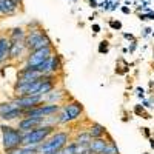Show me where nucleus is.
<instances>
[{"label": "nucleus", "instance_id": "1", "mask_svg": "<svg viewBox=\"0 0 154 154\" xmlns=\"http://www.w3.org/2000/svg\"><path fill=\"white\" fill-rule=\"evenodd\" d=\"M54 126L53 125H45V126H37L32 130L23 133L22 137V145L23 146H35L43 143V140H46V137L49 134H53Z\"/></svg>", "mask_w": 154, "mask_h": 154}, {"label": "nucleus", "instance_id": "2", "mask_svg": "<svg viewBox=\"0 0 154 154\" xmlns=\"http://www.w3.org/2000/svg\"><path fill=\"white\" fill-rule=\"evenodd\" d=\"M2 134H3V148L6 151H11L17 146L22 145V137L23 133L19 130V128H12L8 125L2 126Z\"/></svg>", "mask_w": 154, "mask_h": 154}, {"label": "nucleus", "instance_id": "3", "mask_svg": "<svg viewBox=\"0 0 154 154\" xmlns=\"http://www.w3.org/2000/svg\"><path fill=\"white\" fill-rule=\"evenodd\" d=\"M68 142V134L66 133H56L49 140H46L45 143L38 145V152L37 154H46V152H56L62 149Z\"/></svg>", "mask_w": 154, "mask_h": 154}, {"label": "nucleus", "instance_id": "4", "mask_svg": "<svg viewBox=\"0 0 154 154\" xmlns=\"http://www.w3.org/2000/svg\"><path fill=\"white\" fill-rule=\"evenodd\" d=\"M42 100H43V96H20L12 102V103H14L17 108L26 111V109H31V108L37 106Z\"/></svg>", "mask_w": 154, "mask_h": 154}, {"label": "nucleus", "instance_id": "5", "mask_svg": "<svg viewBox=\"0 0 154 154\" xmlns=\"http://www.w3.org/2000/svg\"><path fill=\"white\" fill-rule=\"evenodd\" d=\"M51 53H53V48H51V45L32 51V53L29 54V57H28V66H37L38 63H42L43 60H46V59L51 56Z\"/></svg>", "mask_w": 154, "mask_h": 154}, {"label": "nucleus", "instance_id": "6", "mask_svg": "<svg viewBox=\"0 0 154 154\" xmlns=\"http://www.w3.org/2000/svg\"><path fill=\"white\" fill-rule=\"evenodd\" d=\"M45 120V119H43ZM43 120L42 119H32V117H22V120L19 122V130L22 131V133H26V131H29V130H32V128H37L40 123H43Z\"/></svg>", "mask_w": 154, "mask_h": 154}, {"label": "nucleus", "instance_id": "7", "mask_svg": "<svg viewBox=\"0 0 154 154\" xmlns=\"http://www.w3.org/2000/svg\"><path fill=\"white\" fill-rule=\"evenodd\" d=\"M62 109L69 116V119H71V120L79 119V116H80L82 111H83V108H82V105L79 103V102H72V103H68V105L63 106Z\"/></svg>", "mask_w": 154, "mask_h": 154}, {"label": "nucleus", "instance_id": "8", "mask_svg": "<svg viewBox=\"0 0 154 154\" xmlns=\"http://www.w3.org/2000/svg\"><path fill=\"white\" fill-rule=\"evenodd\" d=\"M26 49L25 46V42L23 40H11V45H9V57L12 59H17L20 57V54Z\"/></svg>", "mask_w": 154, "mask_h": 154}, {"label": "nucleus", "instance_id": "9", "mask_svg": "<svg viewBox=\"0 0 154 154\" xmlns=\"http://www.w3.org/2000/svg\"><path fill=\"white\" fill-rule=\"evenodd\" d=\"M17 8H19V3L14 2V0H0V11H2V14L11 16L17 11Z\"/></svg>", "mask_w": 154, "mask_h": 154}, {"label": "nucleus", "instance_id": "10", "mask_svg": "<svg viewBox=\"0 0 154 154\" xmlns=\"http://www.w3.org/2000/svg\"><path fill=\"white\" fill-rule=\"evenodd\" d=\"M43 35V31H40V29H32L28 35H25V46H26L28 49H32V46L38 42V38H40Z\"/></svg>", "mask_w": 154, "mask_h": 154}, {"label": "nucleus", "instance_id": "11", "mask_svg": "<svg viewBox=\"0 0 154 154\" xmlns=\"http://www.w3.org/2000/svg\"><path fill=\"white\" fill-rule=\"evenodd\" d=\"M108 142L105 139H102V137H96L93 142H89V151L94 152V154H102L103 152V149L106 148Z\"/></svg>", "mask_w": 154, "mask_h": 154}, {"label": "nucleus", "instance_id": "12", "mask_svg": "<svg viewBox=\"0 0 154 154\" xmlns=\"http://www.w3.org/2000/svg\"><path fill=\"white\" fill-rule=\"evenodd\" d=\"M9 45H11L9 38L0 37V63H2L6 57H9Z\"/></svg>", "mask_w": 154, "mask_h": 154}, {"label": "nucleus", "instance_id": "13", "mask_svg": "<svg viewBox=\"0 0 154 154\" xmlns=\"http://www.w3.org/2000/svg\"><path fill=\"white\" fill-rule=\"evenodd\" d=\"M8 154H37L38 152V145L35 146H17L11 151H6Z\"/></svg>", "mask_w": 154, "mask_h": 154}, {"label": "nucleus", "instance_id": "14", "mask_svg": "<svg viewBox=\"0 0 154 154\" xmlns=\"http://www.w3.org/2000/svg\"><path fill=\"white\" fill-rule=\"evenodd\" d=\"M23 114H25V111L16 106V108H12L11 111H8L6 114H3V116H2V119H3V120H6V122H9V120H14V119L23 117Z\"/></svg>", "mask_w": 154, "mask_h": 154}, {"label": "nucleus", "instance_id": "15", "mask_svg": "<svg viewBox=\"0 0 154 154\" xmlns=\"http://www.w3.org/2000/svg\"><path fill=\"white\" fill-rule=\"evenodd\" d=\"M105 133H106V131H105V128L102 126V125H99V123H93L91 131H89V136H91L93 139H96V137H103Z\"/></svg>", "mask_w": 154, "mask_h": 154}, {"label": "nucleus", "instance_id": "16", "mask_svg": "<svg viewBox=\"0 0 154 154\" xmlns=\"http://www.w3.org/2000/svg\"><path fill=\"white\" fill-rule=\"evenodd\" d=\"M40 108H42V112H43V116H45V117H48V116H51V114H56V112L60 109V106H59L57 103H51V105L40 106Z\"/></svg>", "mask_w": 154, "mask_h": 154}, {"label": "nucleus", "instance_id": "17", "mask_svg": "<svg viewBox=\"0 0 154 154\" xmlns=\"http://www.w3.org/2000/svg\"><path fill=\"white\" fill-rule=\"evenodd\" d=\"M48 63H49V72H53V71H56V69L60 68V60L56 56H49Z\"/></svg>", "mask_w": 154, "mask_h": 154}, {"label": "nucleus", "instance_id": "18", "mask_svg": "<svg viewBox=\"0 0 154 154\" xmlns=\"http://www.w3.org/2000/svg\"><path fill=\"white\" fill-rule=\"evenodd\" d=\"M11 40H25V31L22 28H14L11 32Z\"/></svg>", "mask_w": 154, "mask_h": 154}, {"label": "nucleus", "instance_id": "19", "mask_svg": "<svg viewBox=\"0 0 154 154\" xmlns=\"http://www.w3.org/2000/svg\"><path fill=\"white\" fill-rule=\"evenodd\" d=\"M102 154H119V149H117V146H116V143L112 142V140H109L106 148L103 149V152H102Z\"/></svg>", "mask_w": 154, "mask_h": 154}, {"label": "nucleus", "instance_id": "20", "mask_svg": "<svg viewBox=\"0 0 154 154\" xmlns=\"http://www.w3.org/2000/svg\"><path fill=\"white\" fill-rule=\"evenodd\" d=\"M12 108H16V105L12 103V102H9V103H0V116L6 114V112L11 111Z\"/></svg>", "mask_w": 154, "mask_h": 154}, {"label": "nucleus", "instance_id": "21", "mask_svg": "<svg viewBox=\"0 0 154 154\" xmlns=\"http://www.w3.org/2000/svg\"><path fill=\"white\" fill-rule=\"evenodd\" d=\"M106 51H108V42L105 40V42H102V43H100V46H99V53H100V54H103V53H106Z\"/></svg>", "mask_w": 154, "mask_h": 154}, {"label": "nucleus", "instance_id": "22", "mask_svg": "<svg viewBox=\"0 0 154 154\" xmlns=\"http://www.w3.org/2000/svg\"><path fill=\"white\" fill-rule=\"evenodd\" d=\"M109 26H111L112 29H120V28H122V23H120V22H116V20H111V22H109Z\"/></svg>", "mask_w": 154, "mask_h": 154}, {"label": "nucleus", "instance_id": "23", "mask_svg": "<svg viewBox=\"0 0 154 154\" xmlns=\"http://www.w3.org/2000/svg\"><path fill=\"white\" fill-rule=\"evenodd\" d=\"M122 12H123V14H130L131 11H130V8H126V6H123V8H122Z\"/></svg>", "mask_w": 154, "mask_h": 154}, {"label": "nucleus", "instance_id": "24", "mask_svg": "<svg viewBox=\"0 0 154 154\" xmlns=\"http://www.w3.org/2000/svg\"><path fill=\"white\" fill-rule=\"evenodd\" d=\"M89 5H91L93 8H97L99 5H97V2H96V0H89Z\"/></svg>", "mask_w": 154, "mask_h": 154}, {"label": "nucleus", "instance_id": "25", "mask_svg": "<svg viewBox=\"0 0 154 154\" xmlns=\"http://www.w3.org/2000/svg\"><path fill=\"white\" fill-rule=\"evenodd\" d=\"M93 29H94V32H99L100 31V26H99V25H93Z\"/></svg>", "mask_w": 154, "mask_h": 154}, {"label": "nucleus", "instance_id": "26", "mask_svg": "<svg viewBox=\"0 0 154 154\" xmlns=\"http://www.w3.org/2000/svg\"><path fill=\"white\" fill-rule=\"evenodd\" d=\"M125 37H126V38H130V40H134V37H133L131 34H125Z\"/></svg>", "mask_w": 154, "mask_h": 154}, {"label": "nucleus", "instance_id": "27", "mask_svg": "<svg viewBox=\"0 0 154 154\" xmlns=\"http://www.w3.org/2000/svg\"><path fill=\"white\" fill-rule=\"evenodd\" d=\"M151 146L154 148V140H151Z\"/></svg>", "mask_w": 154, "mask_h": 154}, {"label": "nucleus", "instance_id": "28", "mask_svg": "<svg viewBox=\"0 0 154 154\" xmlns=\"http://www.w3.org/2000/svg\"><path fill=\"white\" fill-rule=\"evenodd\" d=\"M0 16H2V11H0Z\"/></svg>", "mask_w": 154, "mask_h": 154}]
</instances>
